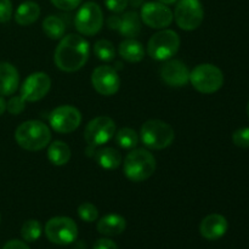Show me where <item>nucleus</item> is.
<instances>
[{
  "label": "nucleus",
  "mask_w": 249,
  "mask_h": 249,
  "mask_svg": "<svg viewBox=\"0 0 249 249\" xmlns=\"http://www.w3.org/2000/svg\"><path fill=\"white\" fill-rule=\"evenodd\" d=\"M89 58V43L79 34H68L61 39L55 50L56 66L63 72L79 71Z\"/></svg>",
  "instance_id": "1"
},
{
  "label": "nucleus",
  "mask_w": 249,
  "mask_h": 249,
  "mask_svg": "<svg viewBox=\"0 0 249 249\" xmlns=\"http://www.w3.org/2000/svg\"><path fill=\"white\" fill-rule=\"evenodd\" d=\"M15 140L27 151H40L51 141V131L40 121L23 122L15 131Z\"/></svg>",
  "instance_id": "2"
},
{
  "label": "nucleus",
  "mask_w": 249,
  "mask_h": 249,
  "mask_svg": "<svg viewBox=\"0 0 249 249\" xmlns=\"http://www.w3.org/2000/svg\"><path fill=\"white\" fill-rule=\"evenodd\" d=\"M156 170V158L145 148L133 150L124 160V174L130 181L147 180Z\"/></svg>",
  "instance_id": "3"
},
{
  "label": "nucleus",
  "mask_w": 249,
  "mask_h": 249,
  "mask_svg": "<svg viewBox=\"0 0 249 249\" xmlns=\"http://www.w3.org/2000/svg\"><path fill=\"white\" fill-rule=\"evenodd\" d=\"M174 130L165 122L151 119L143 123L140 130V139L143 145L152 150H163L174 141Z\"/></svg>",
  "instance_id": "4"
},
{
  "label": "nucleus",
  "mask_w": 249,
  "mask_h": 249,
  "mask_svg": "<svg viewBox=\"0 0 249 249\" xmlns=\"http://www.w3.org/2000/svg\"><path fill=\"white\" fill-rule=\"evenodd\" d=\"M190 82L202 94L216 92L224 84V74L220 68L211 63L196 66L190 73Z\"/></svg>",
  "instance_id": "5"
},
{
  "label": "nucleus",
  "mask_w": 249,
  "mask_h": 249,
  "mask_svg": "<svg viewBox=\"0 0 249 249\" xmlns=\"http://www.w3.org/2000/svg\"><path fill=\"white\" fill-rule=\"evenodd\" d=\"M180 36L172 29H163L153 34L147 44V53L153 60H170L179 51Z\"/></svg>",
  "instance_id": "6"
},
{
  "label": "nucleus",
  "mask_w": 249,
  "mask_h": 249,
  "mask_svg": "<svg viewBox=\"0 0 249 249\" xmlns=\"http://www.w3.org/2000/svg\"><path fill=\"white\" fill-rule=\"evenodd\" d=\"M77 31L83 36H91L101 31L104 26V14L96 2L88 1L78 10L74 18Z\"/></svg>",
  "instance_id": "7"
},
{
  "label": "nucleus",
  "mask_w": 249,
  "mask_h": 249,
  "mask_svg": "<svg viewBox=\"0 0 249 249\" xmlns=\"http://www.w3.org/2000/svg\"><path fill=\"white\" fill-rule=\"evenodd\" d=\"M45 235L48 240L55 245H70L77 238L78 226L73 219L67 216H56L46 223Z\"/></svg>",
  "instance_id": "8"
},
{
  "label": "nucleus",
  "mask_w": 249,
  "mask_h": 249,
  "mask_svg": "<svg viewBox=\"0 0 249 249\" xmlns=\"http://www.w3.org/2000/svg\"><path fill=\"white\" fill-rule=\"evenodd\" d=\"M204 11L199 0H180L174 11L177 24L184 31H195L203 22Z\"/></svg>",
  "instance_id": "9"
},
{
  "label": "nucleus",
  "mask_w": 249,
  "mask_h": 249,
  "mask_svg": "<svg viewBox=\"0 0 249 249\" xmlns=\"http://www.w3.org/2000/svg\"><path fill=\"white\" fill-rule=\"evenodd\" d=\"M116 135V123L112 118L100 116L91 119L85 126L84 139L89 145L101 146Z\"/></svg>",
  "instance_id": "10"
},
{
  "label": "nucleus",
  "mask_w": 249,
  "mask_h": 249,
  "mask_svg": "<svg viewBox=\"0 0 249 249\" xmlns=\"http://www.w3.org/2000/svg\"><path fill=\"white\" fill-rule=\"evenodd\" d=\"M51 128L60 134L74 131L82 123V114L79 109L70 105L56 107L49 116Z\"/></svg>",
  "instance_id": "11"
},
{
  "label": "nucleus",
  "mask_w": 249,
  "mask_h": 249,
  "mask_svg": "<svg viewBox=\"0 0 249 249\" xmlns=\"http://www.w3.org/2000/svg\"><path fill=\"white\" fill-rule=\"evenodd\" d=\"M140 18L150 28L164 29L173 22V12L162 2L150 1L141 6Z\"/></svg>",
  "instance_id": "12"
},
{
  "label": "nucleus",
  "mask_w": 249,
  "mask_h": 249,
  "mask_svg": "<svg viewBox=\"0 0 249 249\" xmlns=\"http://www.w3.org/2000/svg\"><path fill=\"white\" fill-rule=\"evenodd\" d=\"M91 84L100 95L112 96L119 90L121 78L114 68L109 66H99L91 74Z\"/></svg>",
  "instance_id": "13"
},
{
  "label": "nucleus",
  "mask_w": 249,
  "mask_h": 249,
  "mask_svg": "<svg viewBox=\"0 0 249 249\" xmlns=\"http://www.w3.org/2000/svg\"><path fill=\"white\" fill-rule=\"evenodd\" d=\"M51 88V79L46 73L36 72L27 77L21 88V97L27 102H36L46 96Z\"/></svg>",
  "instance_id": "14"
},
{
  "label": "nucleus",
  "mask_w": 249,
  "mask_h": 249,
  "mask_svg": "<svg viewBox=\"0 0 249 249\" xmlns=\"http://www.w3.org/2000/svg\"><path fill=\"white\" fill-rule=\"evenodd\" d=\"M160 78L169 87H185L190 82V71L181 61L170 60L160 68Z\"/></svg>",
  "instance_id": "15"
},
{
  "label": "nucleus",
  "mask_w": 249,
  "mask_h": 249,
  "mask_svg": "<svg viewBox=\"0 0 249 249\" xmlns=\"http://www.w3.org/2000/svg\"><path fill=\"white\" fill-rule=\"evenodd\" d=\"M107 24L109 28L117 29L126 38H135L141 31V18L135 11H128L122 16H111Z\"/></svg>",
  "instance_id": "16"
},
{
  "label": "nucleus",
  "mask_w": 249,
  "mask_h": 249,
  "mask_svg": "<svg viewBox=\"0 0 249 249\" xmlns=\"http://www.w3.org/2000/svg\"><path fill=\"white\" fill-rule=\"evenodd\" d=\"M229 228L228 220L220 214H211L202 220L199 232L206 240L215 241L223 237Z\"/></svg>",
  "instance_id": "17"
},
{
  "label": "nucleus",
  "mask_w": 249,
  "mask_h": 249,
  "mask_svg": "<svg viewBox=\"0 0 249 249\" xmlns=\"http://www.w3.org/2000/svg\"><path fill=\"white\" fill-rule=\"evenodd\" d=\"M18 72L11 63L0 62V95L9 96L18 88Z\"/></svg>",
  "instance_id": "18"
},
{
  "label": "nucleus",
  "mask_w": 249,
  "mask_h": 249,
  "mask_svg": "<svg viewBox=\"0 0 249 249\" xmlns=\"http://www.w3.org/2000/svg\"><path fill=\"white\" fill-rule=\"evenodd\" d=\"M125 219L118 214H108L100 219L97 223V231L105 236L121 235L125 230Z\"/></svg>",
  "instance_id": "19"
},
{
  "label": "nucleus",
  "mask_w": 249,
  "mask_h": 249,
  "mask_svg": "<svg viewBox=\"0 0 249 249\" xmlns=\"http://www.w3.org/2000/svg\"><path fill=\"white\" fill-rule=\"evenodd\" d=\"M119 55L128 62L135 63L145 57V50L140 41L135 38H128L119 44Z\"/></svg>",
  "instance_id": "20"
},
{
  "label": "nucleus",
  "mask_w": 249,
  "mask_h": 249,
  "mask_svg": "<svg viewBox=\"0 0 249 249\" xmlns=\"http://www.w3.org/2000/svg\"><path fill=\"white\" fill-rule=\"evenodd\" d=\"M40 16V6L34 1H24L15 12V21L19 26H29Z\"/></svg>",
  "instance_id": "21"
},
{
  "label": "nucleus",
  "mask_w": 249,
  "mask_h": 249,
  "mask_svg": "<svg viewBox=\"0 0 249 249\" xmlns=\"http://www.w3.org/2000/svg\"><path fill=\"white\" fill-rule=\"evenodd\" d=\"M95 160L104 169H117L122 163V155L113 147H105L95 153Z\"/></svg>",
  "instance_id": "22"
},
{
  "label": "nucleus",
  "mask_w": 249,
  "mask_h": 249,
  "mask_svg": "<svg viewBox=\"0 0 249 249\" xmlns=\"http://www.w3.org/2000/svg\"><path fill=\"white\" fill-rule=\"evenodd\" d=\"M48 158L53 165H65L71 160V148L63 141H53L49 145Z\"/></svg>",
  "instance_id": "23"
},
{
  "label": "nucleus",
  "mask_w": 249,
  "mask_h": 249,
  "mask_svg": "<svg viewBox=\"0 0 249 249\" xmlns=\"http://www.w3.org/2000/svg\"><path fill=\"white\" fill-rule=\"evenodd\" d=\"M43 31L49 38L56 40V39H61L65 36L66 24L60 17L51 15L43 21Z\"/></svg>",
  "instance_id": "24"
},
{
  "label": "nucleus",
  "mask_w": 249,
  "mask_h": 249,
  "mask_svg": "<svg viewBox=\"0 0 249 249\" xmlns=\"http://www.w3.org/2000/svg\"><path fill=\"white\" fill-rule=\"evenodd\" d=\"M116 142L118 143L119 147L130 150V148L136 147L139 143V136L134 129L122 128L121 130H118V133H116Z\"/></svg>",
  "instance_id": "25"
},
{
  "label": "nucleus",
  "mask_w": 249,
  "mask_h": 249,
  "mask_svg": "<svg viewBox=\"0 0 249 249\" xmlns=\"http://www.w3.org/2000/svg\"><path fill=\"white\" fill-rule=\"evenodd\" d=\"M94 53L100 60L109 62V61L114 60V56H116V49H114V45L109 40H106V39H100V40H97L96 43H95Z\"/></svg>",
  "instance_id": "26"
},
{
  "label": "nucleus",
  "mask_w": 249,
  "mask_h": 249,
  "mask_svg": "<svg viewBox=\"0 0 249 249\" xmlns=\"http://www.w3.org/2000/svg\"><path fill=\"white\" fill-rule=\"evenodd\" d=\"M41 235V225L38 220H27L26 223L22 225L21 229V236L24 241L27 242H34L38 240Z\"/></svg>",
  "instance_id": "27"
},
{
  "label": "nucleus",
  "mask_w": 249,
  "mask_h": 249,
  "mask_svg": "<svg viewBox=\"0 0 249 249\" xmlns=\"http://www.w3.org/2000/svg\"><path fill=\"white\" fill-rule=\"evenodd\" d=\"M78 215L82 220L87 221V223H92L99 216V211L92 203L85 202V203L80 204L79 208H78Z\"/></svg>",
  "instance_id": "28"
},
{
  "label": "nucleus",
  "mask_w": 249,
  "mask_h": 249,
  "mask_svg": "<svg viewBox=\"0 0 249 249\" xmlns=\"http://www.w3.org/2000/svg\"><path fill=\"white\" fill-rule=\"evenodd\" d=\"M232 141L236 146L242 148L249 147V128L237 129L232 134Z\"/></svg>",
  "instance_id": "29"
},
{
  "label": "nucleus",
  "mask_w": 249,
  "mask_h": 249,
  "mask_svg": "<svg viewBox=\"0 0 249 249\" xmlns=\"http://www.w3.org/2000/svg\"><path fill=\"white\" fill-rule=\"evenodd\" d=\"M26 108V101L21 96H14L6 104V109L14 116L22 113Z\"/></svg>",
  "instance_id": "30"
},
{
  "label": "nucleus",
  "mask_w": 249,
  "mask_h": 249,
  "mask_svg": "<svg viewBox=\"0 0 249 249\" xmlns=\"http://www.w3.org/2000/svg\"><path fill=\"white\" fill-rule=\"evenodd\" d=\"M82 1L83 0H51L53 6L63 10V11H72V10L77 9Z\"/></svg>",
  "instance_id": "31"
},
{
  "label": "nucleus",
  "mask_w": 249,
  "mask_h": 249,
  "mask_svg": "<svg viewBox=\"0 0 249 249\" xmlns=\"http://www.w3.org/2000/svg\"><path fill=\"white\" fill-rule=\"evenodd\" d=\"M105 5L109 11L121 14L128 6V0H105Z\"/></svg>",
  "instance_id": "32"
},
{
  "label": "nucleus",
  "mask_w": 249,
  "mask_h": 249,
  "mask_svg": "<svg viewBox=\"0 0 249 249\" xmlns=\"http://www.w3.org/2000/svg\"><path fill=\"white\" fill-rule=\"evenodd\" d=\"M12 4L10 0H0V23H5L11 18Z\"/></svg>",
  "instance_id": "33"
},
{
  "label": "nucleus",
  "mask_w": 249,
  "mask_h": 249,
  "mask_svg": "<svg viewBox=\"0 0 249 249\" xmlns=\"http://www.w3.org/2000/svg\"><path fill=\"white\" fill-rule=\"evenodd\" d=\"M92 249H118L116 243L108 238H100L95 242Z\"/></svg>",
  "instance_id": "34"
},
{
  "label": "nucleus",
  "mask_w": 249,
  "mask_h": 249,
  "mask_svg": "<svg viewBox=\"0 0 249 249\" xmlns=\"http://www.w3.org/2000/svg\"><path fill=\"white\" fill-rule=\"evenodd\" d=\"M2 249H29V247L26 245V243L22 242V241L11 240L4 246V248Z\"/></svg>",
  "instance_id": "35"
},
{
  "label": "nucleus",
  "mask_w": 249,
  "mask_h": 249,
  "mask_svg": "<svg viewBox=\"0 0 249 249\" xmlns=\"http://www.w3.org/2000/svg\"><path fill=\"white\" fill-rule=\"evenodd\" d=\"M6 104L7 102L5 101L4 97L0 95V116H2V114H4V112L6 111Z\"/></svg>",
  "instance_id": "36"
},
{
  "label": "nucleus",
  "mask_w": 249,
  "mask_h": 249,
  "mask_svg": "<svg viewBox=\"0 0 249 249\" xmlns=\"http://www.w3.org/2000/svg\"><path fill=\"white\" fill-rule=\"evenodd\" d=\"M143 0H128V4H130L133 7H139L142 4Z\"/></svg>",
  "instance_id": "37"
},
{
  "label": "nucleus",
  "mask_w": 249,
  "mask_h": 249,
  "mask_svg": "<svg viewBox=\"0 0 249 249\" xmlns=\"http://www.w3.org/2000/svg\"><path fill=\"white\" fill-rule=\"evenodd\" d=\"M158 1L162 2V4H164V5H170V4H174L177 0H158Z\"/></svg>",
  "instance_id": "38"
},
{
  "label": "nucleus",
  "mask_w": 249,
  "mask_h": 249,
  "mask_svg": "<svg viewBox=\"0 0 249 249\" xmlns=\"http://www.w3.org/2000/svg\"><path fill=\"white\" fill-rule=\"evenodd\" d=\"M247 113H248V117H249V102H248V106H247Z\"/></svg>",
  "instance_id": "39"
}]
</instances>
